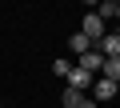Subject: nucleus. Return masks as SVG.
<instances>
[{
  "instance_id": "1a4fd4ad",
  "label": "nucleus",
  "mask_w": 120,
  "mask_h": 108,
  "mask_svg": "<svg viewBox=\"0 0 120 108\" xmlns=\"http://www.w3.org/2000/svg\"><path fill=\"white\" fill-rule=\"evenodd\" d=\"M68 68H72V64H68L64 56H60V60H52V72H56V76H68Z\"/></svg>"
},
{
  "instance_id": "423d86ee",
  "label": "nucleus",
  "mask_w": 120,
  "mask_h": 108,
  "mask_svg": "<svg viewBox=\"0 0 120 108\" xmlns=\"http://www.w3.org/2000/svg\"><path fill=\"white\" fill-rule=\"evenodd\" d=\"M96 16L108 24V20H116V16H120V4H116V0H104V4H96Z\"/></svg>"
},
{
  "instance_id": "7ed1b4c3",
  "label": "nucleus",
  "mask_w": 120,
  "mask_h": 108,
  "mask_svg": "<svg viewBox=\"0 0 120 108\" xmlns=\"http://www.w3.org/2000/svg\"><path fill=\"white\" fill-rule=\"evenodd\" d=\"M92 48L100 52L104 60H120V36H116V32H104V36H100Z\"/></svg>"
},
{
  "instance_id": "0eeeda50",
  "label": "nucleus",
  "mask_w": 120,
  "mask_h": 108,
  "mask_svg": "<svg viewBox=\"0 0 120 108\" xmlns=\"http://www.w3.org/2000/svg\"><path fill=\"white\" fill-rule=\"evenodd\" d=\"M96 76H100V80H116V84H120V60H104Z\"/></svg>"
},
{
  "instance_id": "f257e3e1",
  "label": "nucleus",
  "mask_w": 120,
  "mask_h": 108,
  "mask_svg": "<svg viewBox=\"0 0 120 108\" xmlns=\"http://www.w3.org/2000/svg\"><path fill=\"white\" fill-rule=\"evenodd\" d=\"M116 92H120V84H116V80H100V76H96V80H92V88H88V96H92L96 104L116 100Z\"/></svg>"
},
{
  "instance_id": "f03ea898",
  "label": "nucleus",
  "mask_w": 120,
  "mask_h": 108,
  "mask_svg": "<svg viewBox=\"0 0 120 108\" xmlns=\"http://www.w3.org/2000/svg\"><path fill=\"white\" fill-rule=\"evenodd\" d=\"M104 32H108V24H104V20L96 16V12H84V20H80V36H88V40L96 44V40H100Z\"/></svg>"
},
{
  "instance_id": "39448f33",
  "label": "nucleus",
  "mask_w": 120,
  "mask_h": 108,
  "mask_svg": "<svg viewBox=\"0 0 120 108\" xmlns=\"http://www.w3.org/2000/svg\"><path fill=\"white\" fill-rule=\"evenodd\" d=\"M76 64H80L84 72H92V76H96V72H100V64H104V56H100V52H96V48H88V52H84V56H80Z\"/></svg>"
},
{
  "instance_id": "20e7f679",
  "label": "nucleus",
  "mask_w": 120,
  "mask_h": 108,
  "mask_svg": "<svg viewBox=\"0 0 120 108\" xmlns=\"http://www.w3.org/2000/svg\"><path fill=\"white\" fill-rule=\"evenodd\" d=\"M64 80H68V88H72V92H88V88H92V80H96V76H92V72H84V68H80V64H72V68H68V76H64Z\"/></svg>"
},
{
  "instance_id": "6e6552de",
  "label": "nucleus",
  "mask_w": 120,
  "mask_h": 108,
  "mask_svg": "<svg viewBox=\"0 0 120 108\" xmlns=\"http://www.w3.org/2000/svg\"><path fill=\"white\" fill-rule=\"evenodd\" d=\"M68 48L76 52V56H84V52L92 48V40H88V36H80V32H72V36H68Z\"/></svg>"
}]
</instances>
